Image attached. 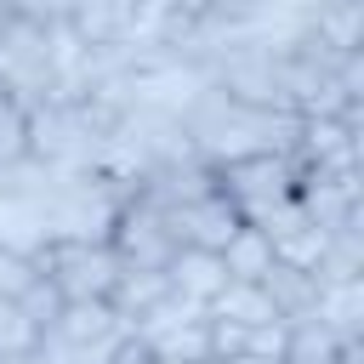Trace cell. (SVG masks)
Segmentation results:
<instances>
[{
	"mask_svg": "<svg viewBox=\"0 0 364 364\" xmlns=\"http://www.w3.org/2000/svg\"><path fill=\"white\" fill-rule=\"evenodd\" d=\"M216 364H279V358H262V353H233V358H216Z\"/></svg>",
	"mask_w": 364,
	"mask_h": 364,
	"instance_id": "obj_19",
	"label": "cell"
},
{
	"mask_svg": "<svg viewBox=\"0 0 364 364\" xmlns=\"http://www.w3.org/2000/svg\"><path fill=\"white\" fill-rule=\"evenodd\" d=\"M0 91L17 97L23 108L51 102L57 91V68H51V23L11 11L0 28Z\"/></svg>",
	"mask_w": 364,
	"mask_h": 364,
	"instance_id": "obj_1",
	"label": "cell"
},
{
	"mask_svg": "<svg viewBox=\"0 0 364 364\" xmlns=\"http://www.w3.org/2000/svg\"><path fill=\"white\" fill-rule=\"evenodd\" d=\"M165 222H171V239H176V245H193V250H222L245 216H239V210H233V205H228V199L210 188L205 199L165 210Z\"/></svg>",
	"mask_w": 364,
	"mask_h": 364,
	"instance_id": "obj_6",
	"label": "cell"
},
{
	"mask_svg": "<svg viewBox=\"0 0 364 364\" xmlns=\"http://www.w3.org/2000/svg\"><path fill=\"white\" fill-rule=\"evenodd\" d=\"M17 159H28V108L0 91V171Z\"/></svg>",
	"mask_w": 364,
	"mask_h": 364,
	"instance_id": "obj_15",
	"label": "cell"
},
{
	"mask_svg": "<svg viewBox=\"0 0 364 364\" xmlns=\"http://www.w3.org/2000/svg\"><path fill=\"white\" fill-rule=\"evenodd\" d=\"M17 313H23L34 330H51V324H57V313H63V290H57L46 273H34V279H28V290L17 296Z\"/></svg>",
	"mask_w": 364,
	"mask_h": 364,
	"instance_id": "obj_16",
	"label": "cell"
},
{
	"mask_svg": "<svg viewBox=\"0 0 364 364\" xmlns=\"http://www.w3.org/2000/svg\"><path fill=\"white\" fill-rule=\"evenodd\" d=\"M313 318L330 324L336 336H364V279H324L313 296Z\"/></svg>",
	"mask_w": 364,
	"mask_h": 364,
	"instance_id": "obj_9",
	"label": "cell"
},
{
	"mask_svg": "<svg viewBox=\"0 0 364 364\" xmlns=\"http://www.w3.org/2000/svg\"><path fill=\"white\" fill-rule=\"evenodd\" d=\"M279 364H358V336H336L313 313L284 318V353Z\"/></svg>",
	"mask_w": 364,
	"mask_h": 364,
	"instance_id": "obj_7",
	"label": "cell"
},
{
	"mask_svg": "<svg viewBox=\"0 0 364 364\" xmlns=\"http://www.w3.org/2000/svg\"><path fill=\"white\" fill-rule=\"evenodd\" d=\"M256 284L273 296L279 318H301V313H313V296H318V279H313V273H301V267H290V262H273Z\"/></svg>",
	"mask_w": 364,
	"mask_h": 364,
	"instance_id": "obj_13",
	"label": "cell"
},
{
	"mask_svg": "<svg viewBox=\"0 0 364 364\" xmlns=\"http://www.w3.org/2000/svg\"><path fill=\"white\" fill-rule=\"evenodd\" d=\"M102 131L80 114V102H34L28 108V154L51 171H97L102 165Z\"/></svg>",
	"mask_w": 364,
	"mask_h": 364,
	"instance_id": "obj_2",
	"label": "cell"
},
{
	"mask_svg": "<svg viewBox=\"0 0 364 364\" xmlns=\"http://www.w3.org/2000/svg\"><path fill=\"white\" fill-rule=\"evenodd\" d=\"M301 28L318 34L330 51H358V40H364V0H318Z\"/></svg>",
	"mask_w": 364,
	"mask_h": 364,
	"instance_id": "obj_11",
	"label": "cell"
},
{
	"mask_svg": "<svg viewBox=\"0 0 364 364\" xmlns=\"http://www.w3.org/2000/svg\"><path fill=\"white\" fill-rule=\"evenodd\" d=\"M131 324L108 307V301H63V313H57V324H51V336H63V341H74V347H91V341H108V336H125Z\"/></svg>",
	"mask_w": 364,
	"mask_h": 364,
	"instance_id": "obj_10",
	"label": "cell"
},
{
	"mask_svg": "<svg viewBox=\"0 0 364 364\" xmlns=\"http://www.w3.org/2000/svg\"><path fill=\"white\" fill-rule=\"evenodd\" d=\"M108 245H114L119 267H165V262L176 256V239H171L165 210H159V205H148V199H136V193L119 205Z\"/></svg>",
	"mask_w": 364,
	"mask_h": 364,
	"instance_id": "obj_5",
	"label": "cell"
},
{
	"mask_svg": "<svg viewBox=\"0 0 364 364\" xmlns=\"http://www.w3.org/2000/svg\"><path fill=\"white\" fill-rule=\"evenodd\" d=\"M205 313H216V318H233V324H245V330H256V324H273V318H279L273 296H267L256 279H228V284L210 296V307H205Z\"/></svg>",
	"mask_w": 364,
	"mask_h": 364,
	"instance_id": "obj_12",
	"label": "cell"
},
{
	"mask_svg": "<svg viewBox=\"0 0 364 364\" xmlns=\"http://www.w3.org/2000/svg\"><path fill=\"white\" fill-rule=\"evenodd\" d=\"M296 182H301V165H296L290 154H245V159L216 165V193H222L245 222H256V216H267L273 205L296 199Z\"/></svg>",
	"mask_w": 364,
	"mask_h": 364,
	"instance_id": "obj_4",
	"label": "cell"
},
{
	"mask_svg": "<svg viewBox=\"0 0 364 364\" xmlns=\"http://www.w3.org/2000/svg\"><path fill=\"white\" fill-rule=\"evenodd\" d=\"M165 284L182 296V301H199L210 307V296L228 284V267L216 250H193V245H176V256L165 262Z\"/></svg>",
	"mask_w": 364,
	"mask_h": 364,
	"instance_id": "obj_8",
	"label": "cell"
},
{
	"mask_svg": "<svg viewBox=\"0 0 364 364\" xmlns=\"http://www.w3.org/2000/svg\"><path fill=\"white\" fill-rule=\"evenodd\" d=\"M216 256H222L228 279H262V273L273 267V245H267V233H262L256 222H239L233 239H228Z\"/></svg>",
	"mask_w": 364,
	"mask_h": 364,
	"instance_id": "obj_14",
	"label": "cell"
},
{
	"mask_svg": "<svg viewBox=\"0 0 364 364\" xmlns=\"http://www.w3.org/2000/svg\"><path fill=\"white\" fill-rule=\"evenodd\" d=\"M74 6H80V0H17V11H23V17H40V23H68Z\"/></svg>",
	"mask_w": 364,
	"mask_h": 364,
	"instance_id": "obj_18",
	"label": "cell"
},
{
	"mask_svg": "<svg viewBox=\"0 0 364 364\" xmlns=\"http://www.w3.org/2000/svg\"><path fill=\"white\" fill-rule=\"evenodd\" d=\"M148 364H182V358H148Z\"/></svg>",
	"mask_w": 364,
	"mask_h": 364,
	"instance_id": "obj_20",
	"label": "cell"
},
{
	"mask_svg": "<svg viewBox=\"0 0 364 364\" xmlns=\"http://www.w3.org/2000/svg\"><path fill=\"white\" fill-rule=\"evenodd\" d=\"M40 267H34V256H23V250H11V245H0V301H17L23 290H28V279H34Z\"/></svg>",
	"mask_w": 364,
	"mask_h": 364,
	"instance_id": "obj_17",
	"label": "cell"
},
{
	"mask_svg": "<svg viewBox=\"0 0 364 364\" xmlns=\"http://www.w3.org/2000/svg\"><path fill=\"white\" fill-rule=\"evenodd\" d=\"M34 267L63 290V301H108L119 279V256L108 239H46L34 250Z\"/></svg>",
	"mask_w": 364,
	"mask_h": 364,
	"instance_id": "obj_3",
	"label": "cell"
}]
</instances>
